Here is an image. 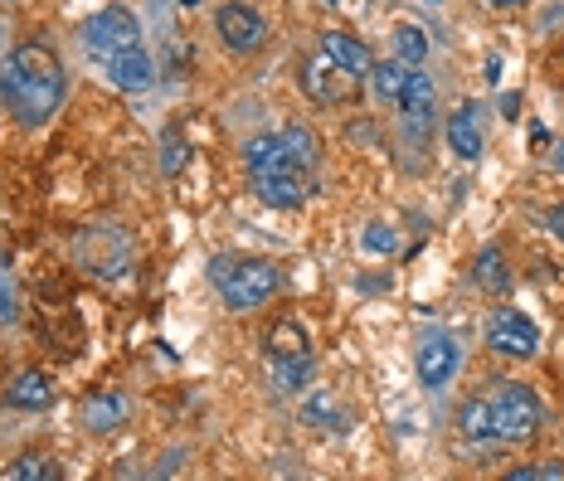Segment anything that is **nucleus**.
I'll use <instances>...</instances> for the list:
<instances>
[{"label":"nucleus","mask_w":564,"mask_h":481,"mask_svg":"<svg viewBox=\"0 0 564 481\" xmlns=\"http://www.w3.org/2000/svg\"><path fill=\"white\" fill-rule=\"evenodd\" d=\"M0 102L20 117L25 127L50 122L64 102V64L44 44H15L0 64Z\"/></svg>","instance_id":"f257e3e1"},{"label":"nucleus","mask_w":564,"mask_h":481,"mask_svg":"<svg viewBox=\"0 0 564 481\" xmlns=\"http://www.w3.org/2000/svg\"><path fill=\"white\" fill-rule=\"evenodd\" d=\"M74 258L88 267L93 277H102V283H117V277L132 267V243H127V233L117 225H93L74 239Z\"/></svg>","instance_id":"f03ea898"},{"label":"nucleus","mask_w":564,"mask_h":481,"mask_svg":"<svg viewBox=\"0 0 564 481\" xmlns=\"http://www.w3.org/2000/svg\"><path fill=\"white\" fill-rule=\"evenodd\" d=\"M540 424H545V408L540 398L525 390V384H501L497 398H491V428H497L501 442H531Z\"/></svg>","instance_id":"7ed1b4c3"},{"label":"nucleus","mask_w":564,"mask_h":481,"mask_svg":"<svg viewBox=\"0 0 564 481\" xmlns=\"http://www.w3.org/2000/svg\"><path fill=\"white\" fill-rule=\"evenodd\" d=\"M278 267L268 263V258H234V267H229V277L219 283V292H225V307L229 311H253V307H263L268 297L278 292Z\"/></svg>","instance_id":"20e7f679"},{"label":"nucleus","mask_w":564,"mask_h":481,"mask_svg":"<svg viewBox=\"0 0 564 481\" xmlns=\"http://www.w3.org/2000/svg\"><path fill=\"white\" fill-rule=\"evenodd\" d=\"M78 34H84V50L88 54L112 58V54L137 50V44H141V20L127 6H108V10H98V15H88Z\"/></svg>","instance_id":"39448f33"},{"label":"nucleus","mask_w":564,"mask_h":481,"mask_svg":"<svg viewBox=\"0 0 564 481\" xmlns=\"http://www.w3.org/2000/svg\"><path fill=\"white\" fill-rule=\"evenodd\" d=\"M215 30L219 40H225V50L234 54H258L268 44V20L258 6H243V0H229V6H219L215 15Z\"/></svg>","instance_id":"423d86ee"},{"label":"nucleus","mask_w":564,"mask_h":481,"mask_svg":"<svg viewBox=\"0 0 564 481\" xmlns=\"http://www.w3.org/2000/svg\"><path fill=\"white\" fill-rule=\"evenodd\" d=\"M487 346L497 350V356H507V360H531L540 350V326L525 311L501 307L497 316H491V326H487Z\"/></svg>","instance_id":"0eeeda50"},{"label":"nucleus","mask_w":564,"mask_h":481,"mask_svg":"<svg viewBox=\"0 0 564 481\" xmlns=\"http://www.w3.org/2000/svg\"><path fill=\"white\" fill-rule=\"evenodd\" d=\"M302 88H307V98L322 102V108H340V102L356 98L360 78L346 74V68H336L332 58L322 54V58H307V64H302Z\"/></svg>","instance_id":"6e6552de"},{"label":"nucleus","mask_w":564,"mask_h":481,"mask_svg":"<svg viewBox=\"0 0 564 481\" xmlns=\"http://www.w3.org/2000/svg\"><path fill=\"white\" fill-rule=\"evenodd\" d=\"M463 365V350H457V340L448 331H433L419 340V356H414V370H419V384L423 390H443V384L457 374Z\"/></svg>","instance_id":"1a4fd4ad"},{"label":"nucleus","mask_w":564,"mask_h":481,"mask_svg":"<svg viewBox=\"0 0 564 481\" xmlns=\"http://www.w3.org/2000/svg\"><path fill=\"white\" fill-rule=\"evenodd\" d=\"M253 190H258L263 205H273V209H297L302 199L312 195V171H297L288 161V166H278L268 175H253Z\"/></svg>","instance_id":"9d476101"},{"label":"nucleus","mask_w":564,"mask_h":481,"mask_svg":"<svg viewBox=\"0 0 564 481\" xmlns=\"http://www.w3.org/2000/svg\"><path fill=\"white\" fill-rule=\"evenodd\" d=\"M108 64V74H112V84L122 88V92H147L151 84H156V64H151V54L141 50H122V54H112V58H102Z\"/></svg>","instance_id":"9b49d317"},{"label":"nucleus","mask_w":564,"mask_h":481,"mask_svg":"<svg viewBox=\"0 0 564 481\" xmlns=\"http://www.w3.org/2000/svg\"><path fill=\"white\" fill-rule=\"evenodd\" d=\"M322 54L332 58L336 68H346V74H356V78H370V68H375L370 50L356 40V34H346V30H322Z\"/></svg>","instance_id":"f8f14e48"},{"label":"nucleus","mask_w":564,"mask_h":481,"mask_svg":"<svg viewBox=\"0 0 564 481\" xmlns=\"http://www.w3.org/2000/svg\"><path fill=\"white\" fill-rule=\"evenodd\" d=\"M433 108H438V88H433V78L429 74H409V88H404V98H399V112H404V122H409V132H423V127L433 122Z\"/></svg>","instance_id":"ddd939ff"},{"label":"nucleus","mask_w":564,"mask_h":481,"mask_svg":"<svg viewBox=\"0 0 564 481\" xmlns=\"http://www.w3.org/2000/svg\"><path fill=\"white\" fill-rule=\"evenodd\" d=\"M448 151H453L457 161H477V156H481L477 102H457V112L448 117Z\"/></svg>","instance_id":"4468645a"},{"label":"nucleus","mask_w":564,"mask_h":481,"mask_svg":"<svg viewBox=\"0 0 564 481\" xmlns=\"http://www.w3.org/2000/svg\"><path fill=\"white\" fill-rule=\"evenodd\" d=\"M78 424H84L88 433H117V428L127 424V398L112 394V390L84 398V408H78Z\"/></svg>","instance_id":"2eb2a0df"},{"label":"nucleus","mask_w":564,"mask_h":481,"mask_svg":"<svg viewBox=\"0 0 564 481\" xmlns=\"http://www.w3.org/2000/svg\"><path fill=\"white\" fill-rule=\"evenodd\" d=\"M6 404L10 408H50L54 404V390H50V380H44L40 370H30V374H20V380H10Z\"/></svg>","instance_id":"dca6fc26"},{"label":"nucleus","mask_w":564,"mask_h":481,"mask_svg":"<svg viewBox=\"0 0 564 481\" xmlns=\"http://www.w3.org/2000/svg\"><path fill=\"white\" fill-rule=\"evenodd\" d=\"M312 356H273V390L278 394H302L312 384Z\"/></svg>","instance_id":"f3484780"},{"label":"nucleus","mask_w":564,"mask_h":481,"mask_svg":"<svg viewBox=\"0 0 564 481\" xmlns=\"http://www.w3.org/2000/svg\"><path fill=\"white\" fill-rule=\"evenodd\" d=\"M409 74H414V68L399 64V58H390V64H375V68H370L375 98L390 102V108H399V98H404V88H409Z\"/></svg>","instance_id":"a211bd4d"},{"label":"nucleus","mask_w":564,"mask_h":481,"mask_svg":"<svg viewBox=\"0 0 564 481\" xmlns=\"http://www.w3.org/2000/svg\"><path fill=\"white\" fill-rule=\"evenodd\" d=\"M473 277H477V287L481 292H507V283H511V273H507V258H501V249L497 243H487V249L477 253V263H473Z\"/></svg>","instance_id":"6ab92c4d"},{"label":"nucleus","mask_w":564,"mask_h":481,"mask_svg":"<svg viewBox=\"0 0 564 481\" xmlns=\"http://www.w3.org/2000/svg\"><path fill=\"white\" fill-rule=\"evenodd\" d=\"M243 166H249V175H268V171L288 166V151H282V136H253V142L243 146Z\"/></svg>","instance_id":"aec40b11"},{"label":"nucleus","mask_w":564,"mask_h":481,"mask_svg":"<svg viewBox=\"0 0 564 481\" xmlns=\"http://www.w3.org/2000/svg\"><path fill=\"white\" fill-rule=\"evenodd\" d=\"M282 151H288V161L297 171H316V136H312V127H302V122H292V127H282Z\"/></svg>","instance_id":"412c9836"},{"label":"nucleus","mask_w":564,"mask_h":481,"mask_svg":"<svg viewBox=\"0 0 564 481\" xmlns=\"http://www.w3.org/2000/svg\"><path fill=\"white\" fill-rule=\"evenodd\" d=\"M457 428H463V438H473V442H491V438H497L487 398H467V404L457 408Z\"/></svg>","instance_id":"4be33fe9"},{"label":"nucleus","mask_w":564,"mask_h":481,"mask_svg":"<svg viewBox=\"0 0 564 481\" xmlns=\"http://www.w3.org/2000/svg\"><path fill=\"white\" fill-rule=\"evenodd\" d=\"M268 356H312V336L302 331V321H278L268 331Z\"/></svg>","instance_id":"5701e85b"},{"label":"nucleus","mask_w":564,"mask_h":481,"mask_svg":"<svg viewBox=\"0 0 564 481\" xmlns=\"http://www.w3.org/2000/svg\"><path fill=\"white\" fill-rule=\"evenodd\" d=\"M390 44H394V58L399 64H409V68H419L423 58H429V34H423L419 25H394V34H390Z\"/></svg>","instance_id":"b1692460"},{"label":"nucleus","mask_w":564,"mask_h":481,"mask_svg":"<svg viewBox=\"0 0 564 481\" xmlns=\"http://www.w3.org/2000/svg\"><path fill=\"white\" fill-rule=\"evenodd\" d=\"M54 477H58V467L44 452H25L10 462V481H54Z\"/></svg>","instance_id":"393cba45"},{"label":"nucleus","mask_w":564,"mask_h":481,"mask_svg":"<svg viewBox=\"0 0 564 481\" xmlns=\"http://www.w3.org/2000/svg\"><path fill=\"white\" fill-rule=\"evenodd\" d=\"M20 316V292H15V267L0 253V321H15Z\"/></svg>","instance_id":"a878e982"},{"label":"nucleus","mask_w":564,"mask_h":481,"mask_svg":"<svg viewBox=\"0 0 564 481\" xmlns=\"http://www.w3.org/2000/svg\"><path fill=\"white\" fill-rule=\"evenodd\" d=\"M394 243H399V239H394L390 225H370L366 233H360V249H366V253H380V258L394 253Z\"/></svg>","instance_id":"bb28decb"},{"label":"nucleus","mask_w":564,"mask_h":481,"mask_svg":"<svg viewBox=\"0 0 564 481\" xmlns=\"http://www.w3.org/2000/svg\"><path fill=\"white\" fill-rule=\"evenodd\" d=\"M181 166H185V142L181 136H166V142H161V171L175 175Z\"/></svg>","instance_id":"cd10ccee"},{"label":"nucleus","mask_w":564,"mask_h":481,"mask_svg":"<svg viewBox=\"0 0 564 481\" xmlns=\"http://www.w3.org/2000/svg\"><path fill=\"white\" fill-rule=\"evenodd\" d=\"M564 467H516V472H507V481H560Z\"/></svg>","instance_id":"c85d7f7f"},{"label":"nucleus","mask_w":564,"mask_h":481,"mask_svg":"<svg viewBox=\"0 0 564 481\" xmlns=\"http://www.w3.org/2000/svg\"><path fill=\"white\" fill-rule=\"evenodd\" d=\"M322 418H332V404H326V398H312V404L302 408V424H316V428H322Z\"/></svg>","instance_id":"c756f323"},{"label":"nucleus","mask_w":564,"mask_h":481,"mask_svg":"<svg viewBox=\"0 0 564 481\" xmlns=\"http://www.w3.org/2000/svg\"><path fill=\"white\" fill-rule=\"evenodd\" d=\"M229 267H234V258H215V263H209V277H215V283H225Z\"/></svg>","instance_id":"7c9ffc66"},{"label":"nucleus","mask_w":564,"mask_h":481,"mask_svg":"<svg viewBox=\"0 0 564 481\" xmlns=\"http://www.w3.org/2000/svg\"><path fill=\"white\" fill-rule=\"evenodd\" d=\"M550 229H555V239H564V205L550 209Z\"/></svg>","instance_id":"2f4dec72"},{"label":"nucleus","mask_w":564,"mask_h":481,"mask_svg":"<svg viewBox=\"0 0 564 481\" xmlns=\"http://www.w3.org/2000/svg\"><path fill=\"white\" fill-rule=\"evenodd\" d=\"M521 112V98H516V92H507V98H501V117H516Z\"/></svg>","instance_id":"473e14b6"},{"label":"nucleus","mask_w":564,"mask_h":481,"mask_svg":"<svg viewBox=\"0 0 564 481\" xmlns=\"http://www.w3.org/2000/svg\"><path fill=\"white\" fill-rule=\"evenodd\" d=\"M497 78H501V58L491 54V58H487V84H497Z\"/></svg>","instance_id":"72a5a7b5"},{"label":"nucleus","mask_w":564,"mask_h":481,"mask_svg":"<svg viewBox=\"0 0 564 481\" xmlns=\"http://www.w3.org/2000/svg\"><path fill=\"white\" fill-rule=\"evenodd\" d=\"M491 10H511V6H525V0H487Z\"/></svg>","instance_id":"f704fd0d"},{"label":"nucleus","mask_w":564,"mask_h":481,"mask_svg":"<svg viewBox=\"0 0 564 481\" xmlns=\"http://www.w3.org/2000/svg\"><path fill=\"white\" fill-rule=\"evenodd\" d=\"M555 171H564V142L555 146Z\"/></svg>","instance_id":"c9c22d12"},{"label":"nucleus","mask_w":564,"mask_h":481,"mask_svg":"<svg viewBox=\"0 0 564 481\" xmlns=\"http://www.w3.org/2000/svg\"><path fill=\"white\" fill-rule=\"evenodd\" d=\"M326 6H336V0H326Z\"/></svg>","instance_id":"e433bc0d"}]
</instances>
